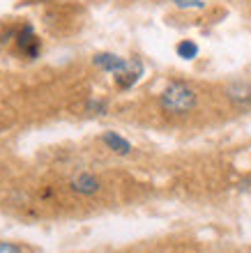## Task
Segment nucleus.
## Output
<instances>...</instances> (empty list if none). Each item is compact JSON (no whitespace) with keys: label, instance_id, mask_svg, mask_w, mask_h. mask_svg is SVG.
<instances>
[{"label":"nucleus","instance_id":"nucleus-12","mask_svg":"<svg viewBox=\"0 0 251 253\" xmlns=\"http://www.w3.org/2000/svg\"><path fill=\"white\" fill-rule=\"evenodd\" d=\"M238 189H240V191H251V177H247V180L240 182Z\"/></svg>","mask_w":251,"mask_h":253},{"label":"nucleus","instance_id":"nucleus-9","mask_svg":"<svg viewBox=\"0 0 251 253\" xmlns=\"http://www.w3.org/2000/svg\"><path fill=\"white\" fill-rule=\"evenodd\" d=\"M180 9H203L205 2L203 0H173Z\"/></svg>","mask_w":251,"mask_h":253},{"label":"nucleus","instance_id":"nucleus-2","mask_svg":"<svg viewBox=\"0 0 251 253\" xmlns=\"http://www.w3.org/2000/svg\"><path fill=\"white\" fill-rule=\"evenodd\" d=\"M69 187H72L74 193H79V196H95V193L101 189V182H100V177L93 173H79L72 177Z\"/></svg>","mask_w":251,"mask_h":253},{"label":"nucleus","instance_id":"nucleus-4","mask_svg":"<svg viewBox=\"0 0 251 253\" xmlns=\"http://www.w3.org/2000/svg\"><path fill=\"white\" fill-rule=\"evenodd\" d=\"M141 74H143V65H141L139 60H129L125 72L115 74V85H118L120 90H129V87L141 79Z\"/></svg>","mask_w":251,"mask_h":253},{"label":"nucleus","instance_id":"nucleus-10","mask_svg":"<svg viewBox=\"0 0 251 253\" xmlns=\"http://www.w3.org/2000/svg\"><path fill=\"white\" fill-rule=\"evenodd\" d=\"M0 253H23L19 244H12V242H0Z\"/></svg>","mask_w":251,"mask_h":253},{"label":"nucleus","instance_id":"nucleus-6","mask_svg":"<svg viewBox=\"0 0 251 253\" xmlns=\"http://www.w3.org/2000/svg\"><path fill=\"white\" fill-rule=\"evenodd\" d=\"M101 140H104V145L108 147V150H113L115 154H122V157H125V154L132 152V143L115 131H106L104 136H101Z\"/></svg>","mask_w":251,"mask_h":253},{"label":"nucleus","instance_id":"nucleus-11","mask_svg":"<svg viewBox=\"0 0 251 253\" xmlns=\"http://www.w3.org/2000/svg\"><path fill=\"white\" fill-rule=\"evenodd\" d=\"M88 111H95V113L104 115L106 113V101H88Z\"/></svg>","mask_w":251,"mask_h":253},{"label":"nucleus","instance_id":"nucleus-3","mask_svg":"<svg viewBox=\"0 0 251 253\" xmlns=\"http://www.w3.org/2000/svg\"><path fill=\"white\" fill-rule=\"evenodd\" d=\"M93 62H95V67H100V69L113 74V76L120 72H125L127 65H129V60H125V58H120V55H115V53H97Z\"/></svg>","mask_w":251,"mask_h":253},{"label":"nucleus","instance_id":"nucleus-8","mask_svg":"<svg viewBox=\"0 0 251 253\" xmlns=\"http://www.w3.org/2000/svg\"><path fill=\"white\" fill-rule=\"evenodd\" d=\"M175 51H178V55L182 60H194V58L199 55V44L192 40H182L178 46H175Z\"/></svg>","mask_w":251,"mask_h":253},{"label":"nucleus","instance_id":"nucleus-1","mask_svg":"<svg viewBox=\"0 0 251 253\" xmlns=\"http://www.w3.org/2000/svg\"><path fill=\"white\" fill-rule=\"evenodd\" d=\"M196 92L194 87H189L182 81H173L166 85V90L159 97V104H161V111L168 115H187L196 108Z\"/></svg>","mask_w":251,"mask_h":253},{"label":"nucleus","instance_id":"nucleus-7","mask_svg":"<svg viewBox=\"0 0 251 253\" xmlns=\"http://www.w3.org/2000/svg\"><path fill=\"white\" fill-rule=\"evenodd\" d=\"M19 48L28 58H37V53H40V40L33 35L30 28H23V33H19Z\"/></svg>","mask_w":251,"mask_h":253},{"label":"nucleus","instance_id":"nucleus-5","mask_svg":"<svg viewBox=\"0 0 251 253\" xmlns=\"http://www.w3.org/2000/svg\"><path fill=\"white\" fill-rule=\"evenodd\" d=\"M226 97L238 104V106H245V104H251V85L245 83V81H235L231 85L226 87Z\"/></svg>","mask_w":251,"mask_h":253}]
</instances>
